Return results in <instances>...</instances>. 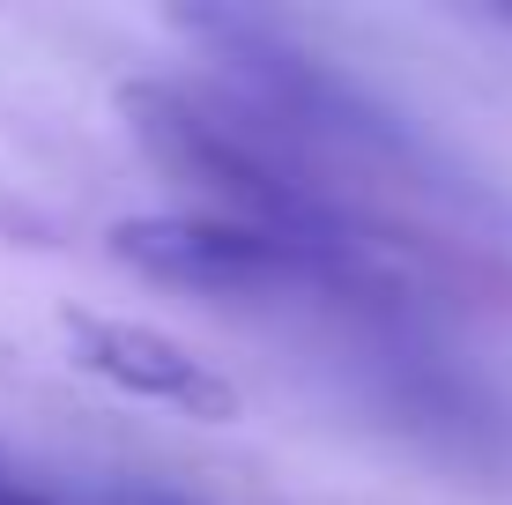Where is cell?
<instances>
[{"label": "cell", "mask_w": 512, "mask_h": 505, "mask_svg": "<svg viewBox=\"0 0 512 505\" xmlns=\"http://www.w3.org/2000/svg\"><path fill=\"white\" fill-rule=\"evenodd\" d=\"M0 505H75V498H60V491H45L38 476H23L8 454H0Z\"/></svg>", "instance_id": "obj_3"}, {"label": "cell", "mask_w": 512, "mask_h": 505, "mask_svg": "<svg viewBox=\"0 0 512 505\" xmlns=\"http://www.w3.org/2000/svg\"><path fill=\"white\" fill-rule=\"evenodd\" d=\"M97 505H201V498H186V491H164V483H104Z\"/></svg>", "instance_id": "obj_4"}, {"label": "cell", "mask_w": 512, "mask_h": 505, "mask_svg": "<svg viewBox=\"0 0 512 505\" xmlns=\"http://www.w3.org/2000/svg\"><path fill=\"white\" fill-rule=\"evenodd\" d=\"M127 127L171 179L208 201L201 216L282 238H327V246H386L357 171L282 127L275 112H260L253 97H238L231 82L149 75L127 90Z\"/></svg>", "instance_id": "obj_1"}, {"label": "cell", "mask_w": 512, "mask_h": 505, "mask_svg": "<svg viewBox=\"0 0 512 505\" xmlns=\"http://www.w3.org/2000/svg\"><path fill=\"white\" fill-rule=\"evenodd\" d=\"M498 15H505V23H512V0H505V8H498Z\"/></svg>", "instance_id": "obj_5"}, {"label": "cell", "mask_w": 512, "mask_h": 505, "mask_svg": "<svg viewBox=\"0 0 512 505\" xmlns=\"http://www.w3.org/2000/svg\"><path fill=\"white\" fill-rule=\"evenodd\" d=\"M67 357L90 379L134 394V402H156L171 416H193V424H231L238 416V387L223 379V364H208L201 350H186L179 335L141 320H67Z\"/></svg>", "instance_id": "obj_2"}]
</instances>
